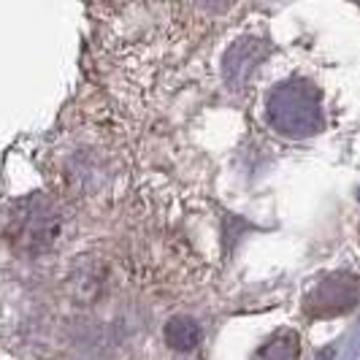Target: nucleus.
<instances>
[{
    "label": "nucleus",
    "mask_w": 360,
    "mask_h": 360,
    "mask_svg": "<svg viewBox=\"0 0 360 360\" xmlns=\"http://www.w3.org/2000/svg\"><path fill=\"white\" fill-rule=\"evenodd\" d=\"M8 238L22 252H44L63 233L60 209L46 195H27L8 214Z\"/></svg>",
    "instance_id": "obj_1"
},
{
    "label": "nucleus",
    "mask_w": 360,
    "mask_h": 360,
    "mask_svg": "<svg viewBox=\"0 0 360 360\" xmlns=\"http://www.w3.org/2000/svg\"><path fill=\"white\" fill-rule=\"evenodd\" d=\"M200 342V328L193 317H174L165 325V344L176 352H190Z\"/></svg>",
    "instance_id": "obj_2"
},
{
    "label": "nucleus",
    "mask_w": 360,
    "mask_h": 360,
    "mask_svg": "<svg viewBox=\"0 0 360 360\" xmlns=\"http://www.w3.org/2000/svg\"><path fill=\"white\" fill-rule=\"evenodd\" d=\"M314 360H336V355H333V349H323Z\"/></svg>",
    "instance_id": "obj_3"
}]
</instances>
